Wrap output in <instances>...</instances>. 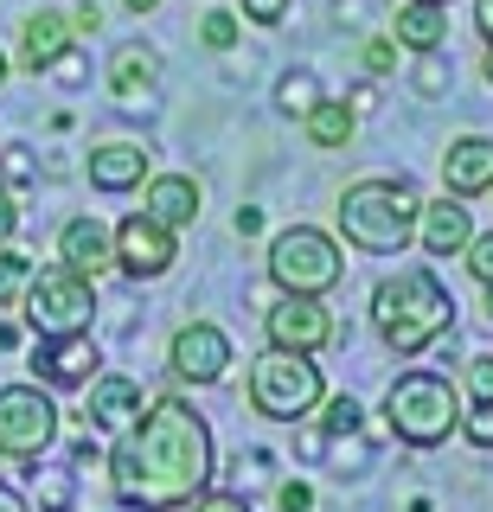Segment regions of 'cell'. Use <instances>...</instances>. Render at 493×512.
<instances>
[{
  "mask_svg": "<svg viewBox=\"0 0 493 512\" xmlns=\"http://www.w3.org/2000/svg\"><path fill=\"white\" fill-rule=\"evenodd\" d=\"M487 320H493V282H487Z\"/></svg>",
  "mask_w": 493,
  "mask_h": 512,
  "instance_id": "b9f144b4",
  "label": "cell"
},
{
  "mask_svg": "<svg viewBox=\"0 0 493 512\" xmlns=\"http://www.w3.org/2000/svg\"><path fill=\"white\" fill-rule=\"evenodd\" d=\"M26 282H33V263H26L20 250H7V244H0V308H20Z\"/></svg>",
  "mask_w": 493,
  "mask_h": 512,
  "instance_id": "603a6c76",
  "label": "cell"
},
{
  "mask_svg": "<svg viewBox=\"0 0 493 512\" xmlns=\"http://www.w3.org/2000/svg\"><path fill=\"white\" fill-rule=\"evenodd\" d=\"M436 7H442V0H436Z\"/></svg>",
  "mask_w": 493,
  "mask_h": 512,
  "instance_id": "ee69618b",
  "label": "cell"
},
{
  "mask_svg": "<svg viewBox=\"0 0 493 512\" xmlns=\"http://www.w3.org/2000/svg\"><path fill=\"white\" fill-rule=\"evenodd\" d=\"M122 7H129V13H154V7H161V0H122Z\"/></svg>",
  "mask_w": 493,
  "mask_h": 512,
  "instance_id": "ab89813d",
  "label": "cell"
},
{
  "mask_svg": "<svg viewBox=\"0 0 493 512\" xmlns=\"http://www.w3.org/2000/svg\"><path fill=\"white\" fill-rule=\"evenodd\" d=\"M493 186V141L487 135H461L442 154V192L449 199H481Z\"/></svg>",
  "mask_w": 493,
  "mask_h": 512,
  "instance_id": "4fadbf2b",
  "label": "cell"
},
{
  "mask_svg": "<svg viewBox=\"0 0 493 512\" xmlns=\"http://www.w3.org/2000/svg\"><path fill=\"white\" fill-rule=\"evenodd\" d=\"M231 231H237V237H257V231H263V212H257V205H237Z\"/></svg>",
  "mask_w": 493,
  "mask_h": 512,
  "instance_id": "d6a6232c",
  "label": "cell"
},
{
  "mask_svg": "<svg viewBox=\"0 0 493 512\" xmlns=\"http://www.w3.org/2000/svg\"><path fill=\"white\" fill-rule=\"evenodd\" d=\"M13 224H20V205H13V192L0 186V244H7V237H13Z\"/></svg>",
  "mask_w": 493,
  "mask_h": 512,
  "instance_id": "d590c367",
  "label": "cell"
},
{
  "mask_svg": "<svg viewBox=\"0 0 493 512\" xmlns=\"http://www.w3.org/2000/svg\"><path fill=\"white\" fill-rule=\"evenodd\" d=\"M7 180H13V186L33 180V160H26V148H7Z\"/></svg>",
  "mask_w": 493,
  "mask_h": 512,
  "instance_id": "836d02e7",
  "label": "cell"
},
{
  "mask_svg": "<svg viewBox=\"0 0 493 512\" xmlns=\"http://www.w3.org/2000/svg\"><path fill=\"white\" fill-rule=\"evenodd\" d=\"M468 391H474V404H493V352L468 359Z\"/></svg>",
  "mask_w": 493,
  "mask_h": 512,
  "instance_id": "f1b7e54d",
  "label": "cell"
},
{
  "mask_svg": "<svg viewBox=\"0 0 493 512\" xmlns=\"http://www.w3.org/2000/svg\"><path fill=\"white\" fill-rule=\"evenodd\" d=\"M26 308V327L39 333V340H65V333H90V320H97V282L77 276V269H33V282H26L20 295Z\"/></svg>",
  "mask_w": 493,
  "mask_h": 512,
  "instance_id": "8992f818",
  "label": "cell"
},
{
  "mask_svg": "<svg viewBox=\"0 0 493 512\" xmlns=\"http://www.w3.org/2000/svg\"><path fill=\"white\" fill-rule=\"evenodd\" d=\"M417 192L404 180H359L340 192V237L359 256H397L417 231Z\"/></svg>",
  "mask_w": 493,
  "mask_h": 512,
  "instance_id": "3957f363",
  "label": "cell"
},
{
  "mask_svg": "<svg viewBox=\"0 0 493 512\" xmlns=\"http://www.w3.org/2000/svg\"><path fill=\"white\" fill-rule=\"evenodd\" d=\"M205 480H212V429L180 397L148 404L109 455V487L135 512H173L205 493Z\"/></svg>",
  "mask_w": 493,
  "mask_h": 512,
  "instance_id": "6da1fadb",
  "label": "cell"
},
{
  "mask_svg": "<svg viewBox=\"0 0 493 512\" xmlns=\"http://www.w3.org/2000/svg\"><path fill=\"white\" fill-rule=\"evenodd\" d=\"M135 410H141V384L135 378H90V423H103V429H129L135 423Z\"/></svg>",
  "mask_w": 493,
  "mask_h": 512,
  "instance_id": "44dd1931",
  "label": "cell"
},
{
  "mask_svg": "<svg viewBox=\"0 0 493 512\" xmlns=\"http://www.w3.org/2000/svg\"><path fill=\"white\" fill-rule=\"evenodd\" d=\"M0 512H26V500H20L13 487H0Z\"/></svg>",
  "mask_w": 493,
  "mask_h": 512,
  "instance_id": "f35d334b",
  "label": "cell"
},
{
  "mask_svg": "<svg viewBox=\"0 0 493 512\" xmlns=\"http://www.w3.org/2000/svg\"><path fill=\"white\" fill-rule=\"evenodd\" d=\"M468 269H474V282H493V231L487 237H468Z\"/></svg>",
  "mask_w": 493,
  "mask_h": 512,
  "instance_id": "f546056e",
  "label": "cell"
},
{
  "mask_svg": "<svg viewBox=\"0 0 493 512\" xmlns=\"http://www.w3.org/2000/svg\"><path fill=\"white\" fill-rule=\"evenodd\" d=\"M474 20H481V32H487V45H493V0H474Z\"/></svg>",
  "mask_w": 493,
  "mask_h": 512,
  "instance_id": "74e56055",
  "label": "cell"
},
{
  "mask_svg": "<svg viewBox=\"0 0 493 512\" xmlns=\"http://www.w3.org/2000/svg\"><path fill=\"white\" fill-rule=\"evenodd\" d=\"M481 77H487V84H493V52H487V58H481Z\"/></svg>",
  "mask_w": 493,
  "mask_h": 512,
  "instance_id": "60d3db41",
  "label": "cell"
},
{
  "mask_svg": "<svg viewBox=\"0 0 493 512\" xmlns=\"http://www.w3.org/2000/svg\"><path fill=\"white\" fill-rule=\"evenodd\" d=\"M359 52H365V71H372V77H385V71H397V39H365Z\"/></svg>",
  "mask_w": 493,
  "mask_h": 512,
  "instance_id": "83f0119b",
  "label": "cell"
},
{
  "mask_svg": "<svg viewBox=\"0 0 493 512\" xmlns=\"http://www.w3.org/2000/svg\"><path fill=\"white\" fill-rule=\"evenodd\" d=\"M385 423H391L397 442L436 448V442H449L455 423H461V391L442 372H404V378H391V391H385Z\"/></svg>",
  "mask_w": 493,
  "mask_h": 512,
  "instance_id": "277c9868",
  "label": "cell"
},
{
  "mask_svg": "<svg viewBox=\"0 0 493 512\" xmlns=\"http://www.w3.org/2000/svg\"><path fill=\"white\" fill-rule=\"evenodd\" d=\"M461 436H468L474 448H493V404H474V410H461Z\"/></svg>",
  "mask_w": 493,
  "mask_h": 512,
  "instance_id": "4316f807",
  "label": "cell"
},
{
  "mask_svg": "<svg viewBox=\"0 0 493 512\" xmlns=\"http://www.w3.org/2000/svg\"><path fill=\"white\" fill-rule=\"evenodd\" d=\"M97 26H103V13H97V7H90V0H84V7L71 13V32H97Z\"/></svg>",
  "mask_w": 493,
  "mask_h": 512,
  "instance_id": "8d00e7d4",
  "label": "cell"
},
{
  "mask_svg": "<svg viewBox=\"0 0 493 512\" xmlns=\"http://www.w3.org/2000/svg\"><path fill=\"white\" fill-rule=\"evenodd\" d=\"M0 84H7V52H0Z\"/></svg>",
  "mask_w": 493,
  "mask_h": 512,
  "instance_id": "7bdbcfd3",
  "label": "cell"
},
{
  "mask_svg": "<svg viewBox=\"0 0 493 512\" xmlns=\"http://www.w3.org/2000/svg\"><path fill=\"white\" fill-rule=\"evenodd\" d=\"M109 250H116V269L122 276H167L173 269V256H180V244H173V231L167 224H154L148 212H129L109 231Z\"/></svg>",
  "mask_w": 493,
  "mask_h": 512,
  "instance_id": "9c48e42d",
  "label": "cell"
},
{
  "mask_svg": "<svg viewBox=\"0 0 493 512\" xmlns=\"http://www.w3.org/2000/svg\"><path fill=\"white\" fill-rule=\"evenodd\" d=\"M276 103L289 109V116H308V109L321 103V84H314V71H289V77L276 84Z\"/></svg>",
  "mask_w": 493,
  "mask_h": 512,
  "instance_id": "cb8c5ba5",
  "label": "cell"
},
{
  "mask_svg": "<svg viewBox=\"0 0 493 512\" xmlns=\"http://www.w3.org/2000/svg\"><path fill=\"white\" fill-rule=\"evenodd\" d=\"M97 346H90V333H65V340H39L33 352V372L45 384H58V391H71V384H90L97 378Z\"/></svg>",
  "mask_w": 493,
  "mask_h": 512,
  "instance_id": "7c38bea8",
  "label": "cell"
},
{
  "mask_svg": "<svg viewBox=\"0 0 493 512\" xmlns=\"http://www.w3.org/2000/svg\"><path fill=\"white\" fill-rule=\"evenodd\" d=\"M263 333H269V346H282V352H321V346H333L340 327H333L321 295H282L276 308L263 314Z\"/></svg>",
  "mask_w": 493,
  "mask_h": 512,
  "instance_id": "30bf717a",
  "label": "cell"
},
{
  "mask_svg": "<svg viewBox=\"0 0 493 512\" xmlns=\"http://www.w3.org/2000/svg\"><path fill=\"white\" fill-rule=\"evenodd\" d=\"M487 192H493V186H487Z\"/></svg>",
  "mask_w": 493,
  "mask_h": 512,
  "instance_id": "f6af8a7d",
  "label": "cell"
},
{
  "mask_svg": "<svg viewBox=\"0 0 493 512\" xmlns=\"http://www.w3.org/2000/svg\"><path fill=\"white\" fill-rule=\"evenodd\" d=\"M321 429H327V436H353V429H359V404H353V397H327Z\"/></svg>",
  "mask_w": 493,
  "mask_h": 512,
  "instance_id": "484cf974",
  "label": "cell"
},
{
  "mask_svg": "<svg viewBox=\"0 0 493 512\" xmlns=\"http://www.w3.org/2000/svg\"><path fill=\"white\" fill-rule=\"evenodd\" d=\"M141 180H148V148L141 141H103L90 154V186L97 192H129Z\"/></svg>",
  "mask_w": 493,
  "mask_h": 512,
  "instance_id": "e0dca14e",
  "label": "cell"
},
{
  "mask_svg": "<svg viewBox=\"0 0 493 512\" xmlns=\"http://www.w3.org/2000/svg\"><path fill=\"white\" fill-rule=\"evenodd\" d=\"M269 276H276L282 295H327V288H340V276H346V256L327 231L295 224V231H282L276 244H269Z\"/></svg>",
  "mask_w": 493,
  "mask_h": 512,
  "instance_id": "52a82bcc",
  "label": "cell"
},
{
  "mask_svg": "<svg viewBox=\"0 0 493 512\" xmlns=\"http://www.w3.org/2000/svg\"><path fill=\"white\" fill-rule=\"evenodd\" d=\"M442 39H449V7H436V0H404L397 7V45L404 52H442Z\"/></svg>",
  "mask_w": 493,
  "mask_h": 512,
  "instance_id": "ffe728a7",
  "label": "cell"
},
{
  "mask_svg": "<svg viewBox=\"0 0 493 512\" xmlns=\"http://www.w3.org/2000/svg\"><path fill=\"white\" fill-rule=\"evenodd\" d=\"M468 237H474V224H468V205H461V199L442 192L436 205H417V231H410V244H423L429 256L468 250Z\"/></svg>",
  "mask_w": 493,
  "mask_h": 512,
  "instance_id": "5bb4252c",
  "label": "cell"
},
{
  "mask_svg": "<svg viewBox=\"0 0 493 512\" xmlns=\"http://www.w3.org/2000/svg\"><path fill=\"white\" fill-rule=\"evenodd\" d=\"M301 128H308V141H314L321 154H333V148H346V141H353L359 116H353L346 103H327V96H321V103H314L308 116H301Z\"/></svg>",
  "mask_w": 493,
  "mask_h": 512,
  "instance_id": "7402d4cb",
  "label": "cell"
},
{
  "mask_svg": "<svg viewBox=\"0 0 493 512\" xmlns=\"http://www.w3.org/2000/svg\"><path fill=\"white\" fill-rule=\"evenodd\" d=\"M109 90H116V103H122V109H154V96H161L154 58L141 52V45H122L116 64H109Z\"/></svg>",
  "mask_w": 493,
  "mask_h": 512,
  "instance_id": "ac0fdd59",
  "label": "cell"
},
{
  "mask_svg": "<svg viewBox=\"0 0 493 512\" xmlns=\"http://www.w3.org/2000/svg\"><path fill=\"white\" fill-rule=\"evenodd\" d=\"M58 263L77 269V276L97 282L103 269H116V250H109V224L97 218H71L65 231H58Z\"/></svg>",
  "mask_w": 493,
  "mask_h": 512,
  "instance_id": "9a60e30c",
  "label": "cell"
},
{
  "mask_svg": "<svg viewBox=\"0 0 493 512\" xmlns=\"http://www.w3.org/2000/svg\"><path fill=\"white\" fill-rule=\"evenodd\" d=\"M237 32H244V26H237V13H225V7L199 20V39L212 45V52H231V45H237Z\"/></svg>",
  "mask_w": 493,
  "mask_h": 512,
  "instance_id": "d4e9b609",
  "label": "cell"
},
{
  "mask_svg": "<svg viewBox=\"0 0 493 512\" xmlns=\"http://www.w3.org/2000/svg\"><path fill=\"white\" fill-rule=\"evenodd\" d=\"M327 397L321 384V365H314V352H282L269 346L257 365H250V410L269 416V423H301V416H314Z\"/></svg>",
  "mask_w": 493,
  "mask_h": 512,
  "instance_id": "5b68a950",
  "label": "cell"
},
{
  "mask_svg": "<svg viewBox=\"0 0 493 512\" xmlns=\"http://www.w3.org/2000/svg\"><path fill=\"white\" fill-rule=\"evenodd\" d=\"M314 506V493L301 487V480H289V487H282V512H308Z\"/></svg>",
  "mask_w": 493,
  "mask_h": 512,
  "instance_id": "e575fe53",
  "label": "cell"
},
{
  "mask_svg": "<svg viewBox=\"0 0 493 512\" xmlns=\"http://www.w3.org/2000/svg\"><path fill=\"white\" fill-rule=\"evenodd\" d=\"M282 13H289V0H244V20L257 26H282Z\"/></svg>",
  "mask_w": 493,
  "mask_h": 512,
  "instance_id": "1f68e13d",
  "label": "cell"
},
{
  "mask_svg": "<svg viewBox=\"0 0 493 512\" xmlns=\"http://www.w3.org/2000/svg\"><path fill=\"white\" fill-rule=\"evenodd\" d=\"M173 512H250L237 493H193L186 506H173Z\"/></svg>",
  "mask_w": 493,
  "mask_h": 512,
  "instance_id": "4dcf8cb0",
  "label": "cell"
},
{
  "mask_svg": "<svg viewBox=\"0 0 493 512\" xmlns=\"http://www.w3.org/2000/svg\"><path fill=\"white\" fill-rule=\"evenodd\" d=\"M58 436V404L39 391V384H7L0 391V455L39 468V455Z\"/></svg>",
  "mask_w": 493,
  "mask_h": 512,
  "instance_id": "ba28073f",
  "label": "cell"
},
{
  "mask_svg": "<svg viewBox=\"0 0 493 512\" xmlns=\"http://www.w3.org/2000/svg\"><path fill=\"white\" fill-rule=\"evenodd\" d=\"M372 320H378V340H385L397 359H417L455 327V301L429 269H397L372 288Z\"/></svg>",
  "mask_w": 493,
  "mask_h": 512,
  "instance_id": "7a4b0ae2",
  "label": "cell"
},
{
  "mask_svg": "<svg viewBox=\"0 0 493 512\" xmlns=\"http://www.w3.org/2000/svg\"><path fill=\"white\" fill-rule=\"evenodd\" d=\"M65 52H71V20L65 13H52V7L26 13V26H20V64L26 71H52Z\"/></svg>",
  "mask_w": 493,
  "mask_h": 512,
  "instance_id": "2e32d148",
  "label": "cell"
},
{
  "mask_svg": "<svg viewBox=\"0 0 493 512\" xmlns=\"http://www.w3.org/2000/svg\"><path fill=\"white\" fill-rule=\"evenodd\" d=\"M173 372L186 384H218L231 372V340L225 327H212V320H186L180 333H173Z\"/></svg>",
  "mask_w": 493,
  "mask_h": 512,
  "instance_id": "8fae6325",
  "label": "cell"
},
{
  "mask_svg": "<svg viewBox=\"0 0 493 512\" xmlns=\"http://www.w3.org/2000/svg\"><path fill=\"white\" fill-rule=\"evenodd\" d=\"M154 224H167V231H180V224L199 218V180L193 173H161V180H148V205H141Z\"/></svg>",
  "mask_w": 493,
  "mask_h": 512,
  "instance_id": "d6986e66",
  "label": "cell"
}]
</instances>
